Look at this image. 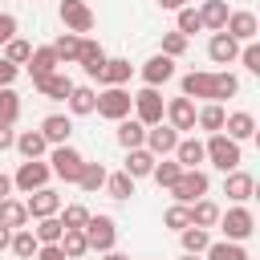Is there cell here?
I'll return each instance as SVG.
<instances>
[{
  "mask_svg": "<svg viewBox=\"0 0 260 260\" xmlns=\"http://www.w3.org/2000/svg\"><path fill=\"white\" fill-rule=\"evenodd\" d=\"M240 93V77L219 69V73H207V69H191L183 73V98H203V102H223V98H236Z\"/></svg>",
  "mask_w": 260,
  "mask_h": 260,
  "instance_id": "1",
  "label": "cell"
},
{
  "mask_svg": "<svg viewBox=\"0 0 260 260\" xmlns=\"http://www.w3.org/2000/svg\"><path fill=\"white\" fill-rule=\"evenodd\" d=\"M203 154H207V162H211L215 171H223V175H228V171H236V167L244 162L240 142H236V138H228L223 130H215V134L203 142Z\"/></svg>",
  "mask_w": 260,
  "mask_h": 260,
  "instance_id": "2",
  "label": "cell"
},
{
  "mask_svg": "<svg viewBox=\"0 0 260 260\" xmlns=\"http://www.w3.org/2000/svg\"><path fill=\"white\" fill-rule=\"evenodd\" d=\"M215 228L223 232V240H236V244H244V240H248V236L256 232V215L248 211V203H236V207L219 211Z\"/></svg>",
  "mask_w": 260,
  "mask_h": 260,
  "instance_id": "3",
  "label": "cell"
},
{
  "mask_svg": "<svg viewBox=\"0 0 260 260\" xmlns=\"http://www.w3.org/2000/svg\"><path fill=\"white\" fill-rule=\"evenodd\" d=\"M130 106H134V93L126 89V85H106L102 93H98V114L102 118H110V122H118V118H130Z\"/></svg>",
  "mask_w": 260,
  "mask_h": 260,
  "instance_id": "4",
  "label": "cell"
},
{
  "mask_svg": "<svg viewBox=\"0 0 260 260\" xmlns=\"http://www.w3.org/2000/svg\"><path fill=\"white\" fill-rule=\"evenodd\" d=\"M81 232H85L89 252H110V248L118 244V223H114V215H89Z\"/></svg>",
  "mask_w": 260,
  "mask_h": 260,
  "instance_id": "5",
  "label": "cell"
},
{
  "mask_svg": "<svg viewBox=\"0 0 260 260\" xmlns=\"http://www.w3.org/2000/svg\"><path fill=\"white\" fill-rule=\"evenodd\" d=\"M81 167H85V158H81V150H73L69 142H65V146H49V171H53L57 179H65V183H77Z\"/></svg>",
  "mask_w": 260,
  "mask_h": 260,
  "instance_id": "6",
  "label": "cell"
},
{
  "mask_svg": "<svg viewBox=\"0 0 260 260\" xmlns=\"http://www.w3.org/2000/svg\"><path fill=\"white\" fill-rule=\"evenodd\" d=\"M49 179H53V171H49V162H41V158H24L20 167H16V175H12V191H37V187H49Z\"/></svg>",
  "mask_w": 260,
  "mask_h": 260,
  "instance_id": "7",
  "label": "cell"
},
{
  "mask_svg": "<svg viewBox=\"0 0 260 260\" xmlns=\"http://www.w3.org/2000/svg\"><path fill=\"white\" fill-rule=\"evenodd\" d=\"M207 187H211V183H207V175L195 167V171H183L167 191L175 195V203H195V199H203V195H207Z\"/></svg>",
  "mask_w": 260,
  "mask_h": 260,
  "instance_id": "8",
  "label": "cell"
},
{
  "mask_svg": "<svg viewBox=\"0 0 260 260\" xmlns=\"http://www.w3.org/2000/svg\"><path fill=\"white\" fill-rule=\"evenodd\" d=\"M134 118L142 122V126H154V122H162V110H167V102H162V93L154 89V85H146V89H138L134 93Z\"/></svg>",
  "mask_w": 260,
  "mask_h": 260,
  "instance_id": "9",
  "label": "cell"
},
{
  "mask_svg": "<svg viewBox=\"0 0 260 260\" xmlns=\"http://www.w3.org/2000/svg\"><path fill=\"white\" fill-rule=\"evenodd\" d=\"M61 24L69 32H77V37H85L93 28V8L85 0H61Z\"/></svg>",
  "mask_w": 260,
  "mask_h": 260,
  "instance_id": "10",
  "label": "cell"
},
{
  "mask_svg": "<svg viewBox=\"0 0 260 260\" xmlns=\"http://www.w3.org/2000/svg\"><path fill=\"white\" fill-rule=\"evenodd\" d=\"M175 142H179V130L171 126V122H154V126H146V150L154 154V158H167L171 150H175Z\"/></svg>",
  "mask_w": 260,
  "mask_h": 260,
  "instance_id": "11",
  "label": "cell"
},
{
  "mask_svg": "<svg viewBox=\"0 0 260 260\" xmlns=\"http://www.w3.org/2000/svg\"><path fill=\"white\" fill-rule=\"evenodd\" d=\"M223 32H228L232 41L248 45V41H256V32H260V20H256V12L240 8V12H228V24H223Z\"/></svg>",
  "mask_w": 260,
  "mask_h": 260,
  "instance_id": "12",
  "label": "cell"
},
{
  "mask_svg": "<svg viewBox=\"0 0 260 260\" xmlns=\"http://www.w3.org/2000/svg\"><path fill=\"white\" fill-rule=\"evenodd\" d=\"M24 207H28V219H45V215H57L61 211V195L53 187H37V191H28Z\"/></svg>",
  "mask_w": 260,
  "mask_h": 260,
  "instance_id": "13",
  "label": "cell"
},
{
  "mask_svg": "<svg viewBox=\"0 0 260 260\" xmlns=\"http://www.w3.org/2000/svg\"><path fill=\"white\" fill-rule=\"evenodd\" d=\"M32 89H37L41 98H49V102H65V98H69V89H73V77L57 69V73H49V77H37V81H32Z\"/></svg>",
  "mask_w": 260,
  "mask_h": 260,
  "instance_id": "14",
  "label": "cell"
},
{
  "mask_svg": "<svg viewBox=\"0 0 260 260\" xmlns=\"http://www.w3.org/2000/svg\"><path fill=\"white\" fill-rule=\"evenodd\" d=\"M252 191H256V179H252L248 171H240V167H236V171H228V175H223V195H228L232 203H248V199H252Z\"/></svg>",
  "mask_w": 260,
  "mask_h": 260,
  "instance_id": "15",
  "label": "cell"
},
{
  "mask_svg": "<svg viewBox=\"0 0 260 260\" xmlns=\"http://www.w3.org/2000/svg\"><path fill=\"white\" fill-rule=\"evenodd\" d=\"M171 77H175V57H167V53H154V57L142 65V81H146V85H154V89H158V85H167Z\"/></svg>",
  "mask_w": 260,
  "mask_h": 260,
  "instance_id": "16",
  "label": "cell"
},
{
  "mask_svg": "<svg viewBox=\"0 0 260 260\" xmlns=\"http://www.w3.org/2000/svg\"><path fill=\"white\" fill-rule=\"evenodd\" d=\"M162 118H167L175 130H195V102H191V98H171L167 110H162Z\"/></svg>",
  "mask_w": 260,
  "mask_h": 260,
  "instance_id": "17",
  "label": "cell"
},
{
  "mask_svg": "<svg viewBox=\"0 0 260 260\" xmlns=\"http://www.w3.org/2000/svg\"><path fill=\"white\" fill-rule=\"evenodd\" d=\"M207 57H211L215 65H232V61L240 57V41H232V37L219 28V32H211V41H207Z\"/></svg>",
  "mask_w": 260,
  "mask_h": 260,
  "instance_id": "18",
  "label": "cell"
},
{
  "mask_svg": "<svg viewBox=\"0 0 260 260\" xmlns=\"http://www.w3.org/2000/svg\"><path fill=\"white\" fill-rule=\"evenodd\" d=\"M41 134H45L49 146H65L69 134H73V118H69V114H49V118L41 122Z\"/></svg>",
  "mask_w": 260,
  "mask_h": 260,
  "instance_id": "19",
  "label": "cell"
},
{
  "mask_svg": "<svg viewBox=\"0 0 260 260\" xmlns=\"http://www.w3.org/2000/svg\"><path fill=\"white\" fill-rule=\"evenodd\" d=\"M223 134L236 138V142H248V138H256V118L248 110H236V114L223 118Z\"/></svg>",
  "mask_w": 260,
  "mask_h": 260,
  "instance_id": "20",
  "label": "cell"
},
{
  "mask_svg": "<svg viewBox=\"0 0 260 260\" xmlns=\"http://www.w3.org/2000/svg\"><path fill=\"white\" fill-rule=\"evenodd\" d=\"M171 154H175V162H179L183 171H195L199 162H207V154H203V142H199V138H179Z\"/></svg>",
  "mask_w": 260,
  "mask_h": 260,
  "instance_id": "21",
  "label": "cell"
},
{
  "mask_svg": "<svg viewBox=\"0 0 260 260\" xmlns=\"http://www.w3.org/2000/svg\"><path fill=\"white\" fill-rule=\"evenodd\" d=\"M77 65H81L89 77H98V73H102V65H106V49H102L98 41L81 37V49H77Z\"/></svg>",
  "mask_w": 260,
  "mask_h": 260,
  "instance_id": "22",
  "label": "cell"
},
{
  "mask_svg": "<svg viewBox=\"0 0 260 260\" xmlns=\"http://www.w3.org/2000/svg\"><path fill=\"white\" fill-rule=\"evenodd\" d=\"M57 69H61V61H57L53 45L32 49V57H28V77H32V81H37V77H49V73H57Z\"/></svg>",
  "mask_w": 260,
  "mask_h": 260,
  "instance_id": "23",
  "label": "cell"
},
{
  "mask_svg": "<svg viewBox=\"0 0 260 260\" xmlns=\"http://www.w3.org/2000/svg\"><path fill=\"white\" fill-rule=\"evenodd\" d=\"M130 61L126 57H106V65H102V73H98V81L102 85H126L130 81Z\"/></svg>",
  "mask_w": 260,
  "mask_h": 260,
  "instance_id": "24",
  "label": "cell"
},
{
  "mask_svg": "<svg viewBox=\"0 0 260 260\" xmlns=\"http://www.w3.org/2000/svg\"><path fill=\"white\" fill-rule=\"evenodd\" d=\"M65 102H69V114L85 118V114H93V106H98V89H93V85H73Z\"/></svg>",
  "mask_w": 260,
  "mask_h": 260,
  "instance_id": "25",
  "label": "cell"
},
{
  "mask_svg": "<svg viewBox=\"0 0 260 260\" xmlns=\"http://www.w3.org/2000/svg\"><path fill=\"white\" fill-rule=\"evenodd\" d=\"M142 142H146V126L138 118H118V146L122 150H134Z\"/></svg>",
  "mask_w": 260,
  "mask_h": 260,
  "instance_id": "26",
  "label": "cell"
},
{
  "mask_svg": "<svg viewBox=\"0 0 260 260\" xmlns=\"http://www.w3.org/2000/svg\"><path fill=\"white\" fill-rule=\"evenodd\" d=\"M130 179H146L150 171H154V154L146 150V146H134V150H126V167H122Z\"/></svg>",
  "mask_w": 260,
  "mask_h": 260,
  "instance_id": "27",
  "label": "cell"
},
{
  "mask_svg": "<svg viewBox=\"0 0 260 260\" xmlns=\"http://www.w3.org/2000/svg\"><path fill=\"white\" fill-rule=\"evenodd\" d=\"M0 223L12 228V232H16V228H28V207H24V199H12V195L0 199Z\"/></svg>",
  "mask_w": 260,
  "mask_h": 260,
  "instance_id": "28",
  "label": "cell"
},
{
  "mask_svg": "<svg viewBox=\"0 0 260 260\" xmlns=\"http://www.w3.org/2000/svg\"><path fill=\"white\" fill-rule=\"evenodd\" d=\"M203 256H207V260H252V256H248V248H244V244H236V240H211Z\"/></svg>",
  "mask_w": 260,
  "mask_h": 260,
  "instance_id": "29",
  "label": "cell"
},
{
  "mask_svg": "<svg viewBox=\"0 0 260 260\" xmlns=\"http://www.w3.org/2000/svg\"><path fill=\"white\" fill-rule=\"evenodd\" d=\"M199 20H203V28L219 32V28L228 24V0H203V8H199Z\"/></svg>",
  "mask_w": 260,
  "mask_h": 260,
  "instance_id": "30",
  "label": "cell"
},
{
  "mask_svg": "<svg viewBox=\"0 0 260 260\" xmlns=\"http://www.w3.org/2000/svg\"><path fill=\"white\" fill-rule=\"evenodd\" d=\"M12 146H16L24 158H41V154L49 150V142H45V134H41V130H20Z\"/></svg>",
  "mask_w": 260,
  "mask_h": 260,
  "instance_id": "31",
  "label": "cell"
},
{
  "mask_svg": "<svg viewBox=\"0 0 260 260\" xmlns=\"http://www.w3.org/2000/svg\"><path fill=\"white\" fill-rule=\"evenodd\" d=\"M179 244H183V252H191V256H203V252H207V244H211V236H207V228H195V223H187V228L179 232Z\"/></svg>",
  "mask_w": 260,
  "mask_h": 260,
  "instance_id": "32",
  "label": "cell"
},
{
  "mask_svg": "<svg viewBox=\"0 0 260 260\" xmlns=\"http://www.w3.org/2000/svg\"><path fill=\"white\" fill-rule=\"evenodd\" d=\"M223 118H228V114H223V106H219V102H207L203 110H195V126H199V130H207V134L223 130Z\"/></svg>",
  "mask_w": 260,
  "mask_h": 260,
  "instance_id": "33",
  "label": "cell"
},
{
  "mask_svg": "<svg viewBox=\"0 0 260 260\" xmlns=\"http://www.w3.org/2000/svg\"><path fill=\"white\" fill-rule=\"evenodd\" d=\"M12 252H16V260H32L37 256V248H41V240L32 236V228H16L12 232V244H8Z\"/></svg>",
  "mask_w": 260,
  "mask_h": 260,
  "instance_id": "34",
  "label": "cell"
},
{
  "mask_svg": "<svg viewBox=\"0 0 260 260\" xmlns=\"http://www.w3.org/2000/svg\"><path fill=\"white\" fill-rule=\"evenodd\" d=\"M57 244H61V252H65L69 260H81V256L89 252V244H85V232H81V228H65Z\"/></svg>",
  "mask_w": 260,
  "mask_h": 260,
  "instance_id": "35",
  "label": "cell"
},
{
  "mask_svg": "<svg viewBox=\"0 0 260 260\" xmlns=\"http://www.w3.org/2000/svg\"><path fill=\"white\" fill-rule=\"evenodd\" d=\"M77 49H81V37H77V32H69V28L53 41V53H57V61H61V65H73V61H77Z\"/></svg>",
  "mask_w": 260,
  "mask_h": 260,
  "instance_id": "36",
  "label": "cell"
},
{
  "mask_svg": "<svg viewBox=\"0 0 260 260\" xmlns=\"http://www.w3.org/2000/svg\"><path fill=\"white\" fill-rule=\"evenodd\" d=\"M175 32H183V37L203 32V20H199V8H195V4H187V8L175 12Z\"/></svg>",
  "mask_w": 260,
  "mask_h": 260,
  "instance_id": "37",
  "label": "cell"
},
{
  "mask_svg": "<svg viewBox=\"0 0 260 260\" xmlns=\"http://www.w3.org/2000/svg\"><path fill=\"white\" fill-rule=\"evenodd\" d=\"M106 175H110V171H106L102 162H85L81 175H77V187H81V191H102V187H106Z\"/></svg>",
  "mask_w": 260,
  "mask_h": 260,
  "instance_id": "38",
  "label": "cell"
},
{
  "mask_svg": "<svg viewBox=\"0 0 260 260\" xmlns=\"http://www.w3.org/2000/svg\"><path fill=\"white\" fill-rule=\"evenodd\" d=\"M187 207H191V223H195V228H215L219 207H215L211 199H195V203H187Z\"/></svg>",
  "mask_w": 260,
  "mask_h": 260,
  "instance_id": "39",
  "label": "cell"
},
{
  "mask_svg": "<svg viewBox=\"0 0 260 260\" xmlns=\"http://www.w3.org/2000/svg\"><path fill=\"white\" fill-rule=\"evenodd\" d=\"M16 118H20V98H16L12 85H4L0 89V122L4 126H16Z\"/></svg>",
  "mask_w": 260,
  "mask_h": 260,
  "instance_id": "40",
  "label": "cell"
},
{
  "mask_svg": "<svg viewBox=\"0 0 260 260\" xmlns=\"http://www.w3.org/2000/svg\"><path fill=\"white\" fill-rule=\"evenodd\" d=\"M0 49H4V61H12V65H28V57H32V45H28L24 37H12V41H4Z\"/></svg>",
  "mask_w": 260,
  "mask_h": 260,
  "instance_id": "41",
  "label": "cell"
},
{
  "mask_svg": "<svg viewBox=\"0 0 260 260\" xmlns=\"http://www.w3.org/2000/svg\"><path fill=\"white\" fill-rule=\"evenodd\" d=\"M179 175H183V167H179L175 158H154V171H150V179H154L158 187H171Z\"/></svg>",
  "mask_w": 260,
  "mask_h": 260,
  "instance_id": "42",
  "label": "cell"
},
{
  "mask_svg": "<svg viewBox=\"0 0 260 260\" xmlns=\"http://www.w3.org/2000/svg\"><path fill=\"white\" fill-rule=\"evenodd\" d=\"M61 232H65V228H61V219H57V215L37 219V228H32V236H37L41 244H57V240H61Z\"/></svg>",
  "mask_w": 260,
  "mask_h": 260,
  "instance_id": "43",
  "label": "cell"
},
{
  "mask_svg": "<svg viewBox=\"0 0 260 260\" xmlns=\"http://www.w3.org/2000/svg\"><path fill=\"white\" fill-rule=\"evenodd\" d=\"M106 191H110L114 199H130V195H134V179H130L126 171H118V175H106Z\"/></svg>",
  "mask_w": 260,
  "mask_h": 260,
  "instance_id": "44",
  "label": "cell"
},
{
  "mask_svg": "<svg viewBox=\"0 0 260 260\" xmlns=\"http://www.w3.org/2000/svg\"><path fill=\"white\" fill-rule=\"evenodd\" d=\"M57 219H61V228H85L89 207H85V203H69V207H61V211H57Z\"/></svg>",
  "mask_w": 260,
  "mask_h": 260,
  "instance_id": "45",
  "label": "cell"
},
{
  "mask_svg": "<svg viewBox=\"0 0 260 260\" xmlns=\"http://www.w3.org/2000/svg\"><path fill=\"white\" fill-rule=\"evenodd\" d=\"M162 223H167V228H175V232H183V228L191 223V207H187V203H171V207H167V215H162Z\"/></svg>",
  "mask_w": 260,
  "mask_h": 260,
  "instance_id": "46",
  "label": "cell"
},
{
  "mask_svg": "<svg viewBox=\"0 0 260 260\" xmlns=\"http://www.w3.org/2000/svg\"><path fill=\"white\" fill-rule=\"evenodd\" d=\"M162 53L167 57H183L187 53V37L183 32H162Z\"/></svg>",
  "mask_w": 260,
  "mask_h": 260,
  "instance_id": "47",
  "label": "cell"
},
{
  "mask_svg": "<svg viewBox=\"0 0 260 260\" xmlns=\"http://www.w3.org/2000/svg\"><path fill=\"white\" fill-rule=\"evenodd\" d=\"M240 61H244V69H248V73H260V45H256V41H248V45L240 49Z\"/></svg>",
  "mask_w": 260,
  "mask_h": 260,
  "instance_id": "48",
  "label": "cell"
},
{
  "mask_svg": "<svg viewBox=\"0 0 260 260\" xmlns=\"http://www.w3.org/2000/svg\"><path fill=\"white\" fill-rule=\"evenodd\" d=\"M16 28H20V24H16V16H12V12H0V45H4V41H12V37H16Z\"/></svg>",
  "mask_w": 260,
  "mask_h": 260,
  "instance_id": "49",
  "label": "cell"
},
{
  "mask_svg": "<svg viewBox=\"0 0 260 260\" xmlns=\"http://www.w3.org/2000/svg\"><path fill=\"white\" fill-rule=\"evenodd\" d=\"M32 260H69V256H65V252H61V244H41V248H37V256H32Z\"/></svg>",
  "mask_w": 260,
  "mask_h": 260,
  "instance_id": "50",
  "label": "cell"
},
{
  "mask_svg": "<svg viewBox=\"0 0 260 260\" xmlns=\"http://www.w3.org/2000/svg\"><path fill=\"white\" fill-rule=\"evenodd\" d=\"M16 73H20V65H12V61H4V57H0V89H4V85H12V81H16Z\"/></svg>",
  "mask_w": 260,
  "mask_h": 260,
  "instance_id": "51",
  "label": "cell"
},
{
  "mask_svg": "<svg viewBox=\"0 0 260 260\" xmlns=\"http://www.w3.org/2000/svg\"><path fill=\"white\" fill-rule=\"evenodd\" d=\"M12 142H16V130L0 122V150H12Z\"/></svg>",
  "mask_w": 260,
  "mask_h": 260,
  "instance_id": "52",
  "label": "cell"
},
{
  "mask_svg": "<svg viewBox=\"0 0 260 260\" xmlns=\"http://www.w3.org/2000/svg\"><path fill=\"white\" fill-rule=\"evenodd\" d=\"M191 0H158V8H167V12H179V8H187Z\"/></svg>",
  "mask_w": 260,
  "mask_h": 260,
  "instance_id": "53",
  "label": "cell"
},
{
  "mask_svg": "<svg viewBox=\"0 0 260 260\" xmlns=\"http://www.w3.org/2000/svg\"><path fill=\"white\" fill-rule=\"evenodd\" d=\"M12 195V175H0V199Z\"/></svg>",
  "mask_w": 260,
  "mask_h": 260,
  "instance_id": "54",
  "label": "cell"
},
{
  "mask_svg": "<svg viewBox=\"0 0 260 260\" xmlns=\"http://www.w3.org/2000/svg\"><path fill=\"white\" fill-rule=\"evenodd\" d=\"M8 244H12V228H4V223H0V252H4Z\"/></svg>",
  "mask_w": 260,
  "mask_h": 260,
  "instance_id": "55",
  "label": "cell"
},
{
  "mask_svg": "<svg viewBox=\"0 0 260 260\" xmlns=\"http://www.w3.org/2000/svg\"><path fill=\"white\" fill-rule=\"evenodd\" d=\"M102 260H130V256H126V252H114V248H110V252H102Z\"/></svg>",
  "mask_w": 260,
  "mask_h": 260,
  "instance_id": "56",
  "label": "cell"
},
{
  "mask_svg": "<svg viewBox=\"0 0 260 260\" xmlns=\"http://www.w3.org/2000/svg\"><path fill=\"white\" fill-rule=\"evenodd\" d=\"M179 260H199V256H191V252H183V256H179Z\"/></svg>",
  "mask_w": 260,
  "mask_h": 260,
  "instance_id": "57",
  "label": "cell"
}]
</instances>
